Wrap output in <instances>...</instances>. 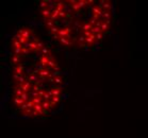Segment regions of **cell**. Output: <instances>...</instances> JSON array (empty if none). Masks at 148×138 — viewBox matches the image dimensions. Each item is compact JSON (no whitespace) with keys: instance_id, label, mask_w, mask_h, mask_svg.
<instances>
[{"instance_id":"1","label":"cell","mask_w":148,"mask_h":138,"mask_svg":"<svg viewBox=\"0 0 148 138\" xmlns=\"http://www.w3.org/2000/svg\"><path fill=\"white\" fill-rule=\"evenodd\" d=\"M12 102L23 117L53 113L63 100L65 77L58 57L32 27L21 26L10 43Z\"/></svg>"},{"instance_id":"2","label":"cell","mask_w":148,"mask_h":138,"mask_svg":"<svg viewBox=\"0 0 148 138\" xmlns=\"http://www.w3.org/2000/svg\"><path fill=\"white\" fill-rule=\"evenodd\" d=\"M38 11L54 41L74 50H88L100 44L114 17L110 0H42Z\"/></svg>"}]
</instances>
